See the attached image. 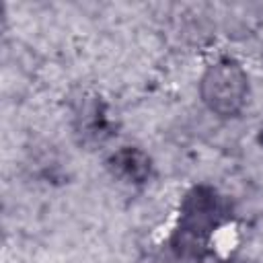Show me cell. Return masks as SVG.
<instances>
[{"mask_svg":"<svg viewBox=\"0 0 263 263\" xmlns=\"http://www.w3.org/2000/svg\"><path fill=\"white\" fill-rule=\"evenodd\" d=\"M224 205L218 193L208 185L193 187L181 203L179 224L173 234V251L177 259L191 263H226L208 251L214 230L220 226Z\"/></svg>","mask_w":263,"mask_h":263,"instance_id":"obj_1","label":"cell"},{"mask_svg":"<svg viewBox=\"0 0 263 263\" xmlns=\"http://www.w3.org/2000/svg\"><path fill=\"white\" fill-rule=\"evenodd\" d=\"M203 105L218 117H236L249 99V76L234 58L210 64L199 80Z\"/></svg>","mask_w":263,"mask_h":263,"instance_id":"obj_2","label":"cell"},{"mask_svg":"<svg viewBox=\"0 0 263 263\" xmlns=\"http://www.w3.org/2000/svg\"><path fill=\"white\" fill-rule=\"evenodd\" d=\"M111 173L119 177L125 183L132 185H144L152 177V160L150 156L136 148V146H123L115 150L107 160Z\"/></svg>","mask_w":263,"mask_h":263,"instance_id":"obj_3","label":"cell"}]
</instances>
